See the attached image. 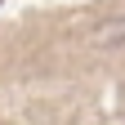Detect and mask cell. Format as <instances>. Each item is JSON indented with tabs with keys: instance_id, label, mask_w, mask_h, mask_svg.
<instances>
[{
	"instance_id": "obj_1",
	"label": "cell",
	"mask_w": 125,
	"mask_h": 125,
	"mask_svg": "<svg viewBox=\"0 0 125 125\" xmlns=\"http://www.w3.org/2000/svg\"><path fill=\"white\" fill-rule=\"evenodd\" d=\"M94 45H107V49L125 45V13H121V18H107V22H98V31H94Z\"/></svg>"
}]
</instances>
